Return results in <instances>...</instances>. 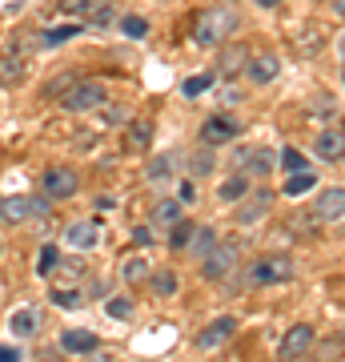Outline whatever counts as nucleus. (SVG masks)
<instances>
[{"label":"nucleus","mask_w":345,"mask_h":362,"mask_svg":"<svg viewBox=\"0 0 345 362\" xmlns=\"http://www.w3.org/2000/svg\"><path fill=\"white\" fill-rule=\"evenodd\" d=\"M56 270H61V250H56V246H40V254H37V274H40V278H52Z\"/></svg>","instance_id":"2f4dec72"},{"label":"nucleus","mask_w":345,"mask_h":362,"mask_svg":"<svg viewBox=\"0 0 345 362\" xmlns=\"http://www.w3.org/2000/svg\"><path fill=\"white\" fill-rule=\"evenodd\" d=\"M97 206H101V209H116V197L113 194H101V197H97Z\"/></svg>","instance_id":"de8ad7c7"},{"label":"nucleus","mask_w":345,"mask_h":362,"mask_svg":"<svg viewBox=\"0 0 345 362\" xmlns=\"http://www.w3.org/2000/svg\"><path fill=\"white\" fill-rule=\"evenodd\" d=\"M193 230H197V226H193V221H185V218H181L177 226H169V250H189Z\"/></svg>","instance_id":"473e14b6"},{"label":"nucleus","mask_w":345,"mask_h":362,"mask_svg":"<svg viewBox=\"0 0 345 362\" xmlns=\"http://www.w3.org/2000/svg\"><path fill=\"white\" fill-rule=\"evenodd\" d=\"M177 197L181 202H185V206H193V202H197V177H185L177 185Z\"/></svg>","instance_id":"a19ab883"},{"label":"nucleus","mask_w":345,"mask_h":362,"mask_svg":"<svg viewBox=\"0 0 345 362\" xmlns=\"http://www.w3.org/2000/svg\"><path fill=\"white\" fill-rule=\"evenodd\" d=\"M313 189H317V173H313V169H297V173H289L285 185H282L285 197H305V194H313Z\"/></svg>","instance_id":"a878e982"},{"label":"nucleus","mask_w":345,"mask_h":362,"mask_svg":"<svg viewBox=\"0 0 345 362\" xmlns=\"http://www.w3.org/2000/svg\"><path fill=\"white\" fill-rule=\"evenodd\" d=\"M241 73L249 77V85H273V81L282 77V61H277L273 52H253V57L245 61Z\"/></svg>","instance_id":"9b49d317"},{"label":"nucleus","mask_w":345,"mask_h":362,"mask_svg":"<svg viewBox=\"0 0 345 362\" xmlns=\"http://www.w3.org/2000/svg\"><path fill=\"white\" fill-rule=\"evenodd\" d=\"M249 153H253V149H249V145H241V149L233 153V161H229V165H233V169H245V161H249Z\"/></svg>","instance_id":"49530a36"},{"label":"nucleus","mask_w":345,"mask_h":362,"mask_svg":"<svg viewBox=\"0 0 345 362\" xmlns=\"http://www.w3.org/2000/svg\"><path fill=\"white\" fill-rule=\"evenodd\" d=\"M104 101H109V89H104V81L80 77L77 85H73V89L61 97V109H64V113H97Z\"/></svg>","instance_id":"20e7f679"},{"label":"nucleus","mask_w":345,"mask_h":362,"mask_svg":"<svg viewBox=\"0 0 345 362\" xmlns=\"http://www.w3.org/2000/svg\"><path fill=\"white\" fill-rule=\"evenodd\" d=\"M121 33H125L128 40H145L149 37V21H145V16H125V21H121Z\"/></svg>","instance_id":"e433bc0d"},{"label":"nucleus","mask_w":345,"mask_h":362,"mask_svg":"<svg viewBox=\"0 0 345 362\" xmlns=\"http://www.w3.org/2000/svg\"><path fill=\"white\" fill-rule=\"evenodd\" d=\"M68 16H77L85 25H97V28H109L113 25V4L109 0H64L61 4Z\"/></svg>","instance_id":"423d86ee"},{"label":"nucleus","mask_w":345,"mask_h":362,"mask_svg":"<svg viewBox=\"0 0 345 362\" xmlns=\"http://www.w3.org/2000/svg\"><path fill=\"white\" fill-rule=\"evenodd\" d=\"M77 189H80V173L73 165H49L40 173V194L49 197V202H64Z\"/></svg>","instance_id":"39448f33"},{"label":"nucleus","mask_w":345,"mask_h":362,"mask_svg":"<svg viewBox=\"0 0 345 362\" xmlns=\"http://www.w3.org/2000/svg\"><path fill=\"white\" fill-rule=\"evenodd\" d=\"M145 286H149V294L153 298H173L181 290V274L177 270H153Z\"/></svg>","instance_id":"b1692460"},{"label":"nucleus","mask_w":345,"mask_h":362,"mask_svg":"<svg viewBox=\"0 0 345 362\" xmlns=\"http://www.w3.org/2000/svg\"><path fill=\"white\" fill-rule=\"evenodd\" d=\"M341 342H345V330H341Z\"/></svg>","instance_id":"603ef678"},{"label":"nucleus","mask_w":345,"mask_h":362,"mask_svg":"<svg viewBox=\"0 0 345 362\" xmlns=\"http://www.w3.org/2000/svg\"><path fill=\"white\" fill-rule=\"evenodd\" d=\"M297 278V262L289 254H261L257 262H249V286L265 290V286H285Z\"/></svg>","instance_id":"f03ea898"},{"label":"nucleus","mask_w":345,"mask_h":362,"mask_svg":"<svg viewBox=\"0 0 345 362\" xmlns=\"http://www.w3.org/2000/svg\"><path fill=\"white\" fill-rule=\"evenodd\" d=\"M253 4H257V8H265V13H269V8H282L285 0H253Z\"/></svg>","instance_id":"09e8293b"},{"label":"nucleus","mask_w":345,"mask_h":362,"mask_svg":"<svg viewBox=\"0 0 345 362\" xmlns=\"http://www.w3.org/2000/svg\"><path fill=\"white\" fill-rule=\"evenodd\" d=\"M104 310H109V318H133V298H109L104 302Z\"/></svg>","instance_id":"ea45409f"},{"label":"nucleus","mask_w":345,"mask_h":362,"mask_svg":"<svg viewBox=\"0 0 345 362\" xmlns=\"http://www.w3.org/2000/svg\"><path fill=\"white\" fill-rule=\"evenodd\" d=\"M52 306H61V310H80V306H85V294H80V290H52Z\"/></svg>","instance_id":"c9c22d12"},{"label":"nucleus","mask_w":345,"mask_h":362,"mask_svg":"<svg viewBox=\"0 0 345 362\" xmlns=\"http://www.w3.org/2000/svg\"><path fill=\"white\" fill-rule=\"evenodd\" d=\"M273 169H277V153H273V149H253L249 161H245V173H249V177H269Z\"/></svg>","instance_id":"c85d7f7f"},{"label":"nucleus","mask_w":345,"mask_h":362,"mask_svg":"<svg viewBox=\"0 0 345 362\" xmlns=\"http://www.w3.org/2000/svg\"><path fill=\"white\" fill-rule=\"evenodd\" d=\"M149 145H153V121H128L121 149L125 153H149Z\"/></svg>","instance_id":"f3484780"},{"label":"nucleus","mask_w":345,"mask_h":362,"mask_svg":"<svg viewBox=\"0 0 345 362\" xmlns=\"http://www.w3.org/2000/svg\"><path fill=\"white\" fill-rule=\"evenodd\" d=\"M313 218L317 221H337L345 218V185H329L313 197Z\"/></svg>","instance_id":"ddd939ff"},{"label":"nucleus","mask_w":345,"mask_h":362,"mask_svg":"<svg viewBox=\"0 0 345 362\" xmlns=\"http://www.w3.org/2000/svg\"><path fill=\"white\" fill-rule=\"evenodd\" d=\"M245 194H249V173H245V169H233L229 177L217 185V197L225 202V206H237Z\"/></svg>","instance_id":"aec40b11"},{"label":"nucleus","mask_w":345,"mask_h":362,"mask_svg":"<svg viewBox=\"0 0 345 362\" xmlns=\"http://www.w3.org/2000/svg\"><path fill=\"white\" fill-rule=\"evenodd\" d=\"M0 218L8 226H20V221L32 218V197H0Z\"/></svg>","instance_id":"393cba45"},{"label":"nucleus","mask_w":345,"mask_h":362,"mask_svg":"<svg viewBox=\"0 0 345 362\" xmlns=\"http://www.w3.org/2000/svg\"><path fill=\"white\" fill-rule=\"evenodd\" d=\"M321 49H325V37H321V33H305V37H297V52H301V57H317Z\"/></svg>","instance_id":"58836bf2"},{"label":"nucleus","mask_w":345,"mask_h":362,"mask_svg":"<svg viewBox=\"0 0 345 362\" xmlns=\"http://www.w3.org/2000/svg\"><path fill=\"white\" fill-rule=\"evenodd\" d=\"M61 350L64 354H97L101 350V338L92 334V330L68 326V330H61Z\"/></svg>","instance_id":"2eb2a0df"},{"label":"nucleus","mask_w":345,"mask_h":362,"mask_svg":"<svg viewBox=\"0 0 345 362\" xmlns=\"http://www.w3.org/2000/svg\"><path fill=\"white\" fill-rule=\"evenodd\" d=\"M313 153H317L321 161H329V165L333 161H345V129L337 121H329V125L313 137Z\"/></svg>","instance_id":"9d476101"},{"label":"nucleus","mask_w":345,"mask_h":362,"mask_svg":"<svg viewBox=\"0 0 345 362\" xmlns=\"http://www.w3.org/2000/svg\"><path fill=\"white\" fill-rule=\"evenodd\" d=\"M333 16H341L345 21V0H333Z\"/></svg>","instance_id":"3c124183"},{"label":"nucleus","mask_w":345,"mask_h":362,"mask_svg":"<svg viewBox=\"0 0 345 362\" xmlns=\"http://www.w3.org/2000/svg\"><path fill=\"white\" fill-rule=\"evenodd\" d=\"M77 69H68V73H56V77L52 81H44V89H40V97H44V101H61L64 93L73 89V85H77Z\"/></svg>","instance_id":"c756f323"},{"label":"nucleus","mask_w":345,"mask_h":362,"mask_svg":"<svg viewBox=\"0 0 345 362\" xmlns=\"http://www.w3.org/2000/svg\"><path fill=\"white\" fill-rule=\"evenodd\" d=\"M16 358H25V350L16 346V342H13V346L4 342V346H0V362H16Z\"/></svg>","instance_id":"c03bdc74"},{"label":"nucleus","mask_w":345,"mask_h":362,"mask_svg":"<svg viewBox=\"0 0 345 362\" xmlns=\"http://www.w3.org/2000/svg\"><path fill=\"white\" fill-rule=\"evenodd\" d=\"M40 322H44V314H40L37 306H20V310L8 314V334H13L16 342H28V338H37Z\"/></svg>","instance_id":"4468645a"},{"label":"nucleus","mask_w":345,"mask_h":362,"mask_svg":"<svg viewBox=\"0 0 345 362\" xmlns=\"http://www.w3.org/2000/svg\"><path fill=\"white\" fill-rule=\"evenodd\" d=\"M101 242V230H97V221H73L68 230H64V246H73V250H92Z\"/></svg>","instance_id":"a211bd4d"},{"label":"nucleus","mask_w":345,"mask_h":362,"mask_svg":"<svg viewBox=\"0 0 345 362\" xmlns=\"http://www.w3.org/2000/svg\"><path fill=\"white\" fill-rule=\"evenodd\" d=\"M0 254H4V246H0Z\"/></svg>","instance_id":"864d4df0"},{"label":"nucleus","mask_w":345,"mask_h":362,"mask_svg":"<svg viewBox=\"0 0 345 362\" xmlns=\"http://www.w3.org/2000/svg\"><path fill=\"white\" fill-rule=\"evenodd\" d=\"M80 33H85V21H68V25L44 28V33H40V49H61V45H68V40L80 37Z\"/></svg>","instance_id":"412c9836"},{"label":"nucleus","mask_w":345,"mask_h":362,"mask_svg":"<svg viewBox=\"0 0 345 362\" xmlns=\"http://www.w3.org/2000/svg\"><path fill=\"white\" fill-rule=\"evenodd\" d=\"M341 77H345V69H341Z\"/></svg>","instance_id":"5fc2aeb1"},{"label":"nucleus","mask_w":345,"mask_h":362,"mask_svg":"<svg viewBox=\"0 0 345 362\" xmlns=\"http://www.w3.org/2000/svg\"><path fill=\"white\" fill-rule=\"evenodd\" d=\"M237 28H241V13L233 4H209L193 21V45L197 49H221L237 37Z\"/></svg>","instance_id":"f257e3e1"},{"label":"nucleus","mask_w":345,"mask_h":362,"mask_svg":"<svg viewBox=\"0 0 345 362\" xmlns=\"http://www.w3.org/2000/svg\"><path fill=\"white\" fill-rule=\"evenodd\" d=\"M149 274H153V266H149L145 254H128V258L121 262V278H125V286H145L149 282Z\"/></svg>","instance_id":"5701e85b"},{"label":"nucleus","mask_w":345,"mask_h":362,"mask_svg":"<svg viewBox=\"0 0 345 362\" xmlns=\"http://www.w3.org/2000/svg\"><path fill=\"white\" fill-rule=\"evenodd\" d=\"M213 81H217V73H201V77H189L185 85H181V93H185V97H201V93L213 89Z\"/></svg>","instance_id":"f704fd0d"},{"label":"nucleus","mask_w":345,"mask_h":362,"mask_svg":"<svg viewBox=\"0 0 345 362\" xmlns=\"http://www.w3.org/2000/svg\"><path fill=\"white\" fill-rule=\"evenodd\" d=\"M213 165H217V161H213V145H205V149H197V153L189 157V177H209V173H213Z\"/></svg>","instance_id":"7c9ffc66"},{"label":"nucleus","mask_w":345,"mask_h":362,"mask_svg":"<svg viewBox=\"0 0 345 362\" xmlns=\"http://www.w3.org/2000/svg\"><path fill=\"white\" fill-rule=\"evenodd\" d=\"M133 242H137V246H153V221H149V226H133Z\"/></svg>","instance_id":"79ce46f5"},{"label":"nucleus","mask_w":345,"mask_h":362,"mask_svg":"<svg viewBox=\"0 0 345 362\" xmlns=\"http://www.w3.org/2000/svg\"><path fill=\"white\" fill-rule=\"evenodd\" d=\"M213 246H217V230H213V226H197V230H193V238H189V250H185V254H189L193 262H201Z\"/></svg>","instance_id":"cd10ccee"},{"label":"nucleus","mask_w":345,"mask_h":362,"mask_svg":"<svg viewBox=\"0 0 345 362\" xmlns=\"http://www.w3.org/2000/svg\"><path fill=\"white\" fill-rule=\"evenodd\" d=\"M97 113H101V121H104V125H125V109H104V105H101V109H97Z\"/></svg>","instance_id":"37998d69"},{"label":"nucleus","mask_w":345,"mask_h":362,"mask_svg":"<svg viewBox=\"0 0 345 362\" xmlns=\"http://www.w3.org/2000/svg\"><path fill=\"white\" fill-rule=\"evenodd\" d=\"M333 49H337V57H341V61H345V28H341V33H337V40H333Z\"/></svg>","instance_id":"8fccbe9b"},{"label":"nucleus","mask_w":345,"mask_h":362,"mask_svg":"<svg viewBox=\"0 0 345 362\" xmlns=\"http://www.w3.org/2000/svg\"><path fill=\"white\" fill-rule=\"evenodd\" d=\"M181 218H185V202H181V197H161V202L153 206V214H149V221H153V226H161V230L177 226Z\"/></svg>","instance_id":"6ab92c4d"},{"label":"nucleus","mask_w":345,"mask_h":362,"mask_svg":"<svg viewBox=\"0 0 345 362\" xmlns=\"http://www.w3.org/2000/svg\"><path fill=\"white\" fill-rule=\"evenodd\" d=\"M181 161H185V157H181V153H173V149H169V153H157L153 161L145 165V181H149V185L173 181V177H177V169H181Z\"/></svg>","instance_id":"dca6fc26"},{"label":"nucleus","mask_w":345,"mask_h":362,"mask_svg":"<svg viewBox=\"0 0 345 362\" xmlns=\"http://www.w3.org/2000/svg\"><path fill=\"white\" fill-rule=\"evenodd\" d=\"M273 206V194L269 189H249V194L237 202V226H257V221L269 214Z\"/></svg>","instance_id":"f8f14e48"},{"label":"nucleus","mask_w":345,"mask_h":362,"mask_svg":"<svg viewBox=\"0 0 345 362\" xmlns=\"http://www.w3.org/2000/svg\"><path fill=\"white\" fill-rule=\"evenodd\" d=\"M277 165H282L285 173H297V169H309V165H305V153H301L297 145H285L282 153H277Z\"/></svg>","instance_id":"72a5a7b5"},{"label":"nucleus","mask_w":345,"mask_h":362,"mask_svg":"<svg viewBox=\"0 0 345 362\" xmlns=\"http://www.w3.org/2000/svg\"><path fill=\"white\" fill-rule=\"evenodd\" d=\"M25 73H28V65H25V57H20V52H0V85H4V89L20 85Z\"/></svg>","instance_id":"4be33fe9"},{"label":"nucleus","mask_w":345,"mask_h":362,"mask_svg":"<svg viewBox=\"0 0 345 362\" xmlns=\"http://www.w3.org/2000/svg\"><path fill=\"white\" fill-rule=\"evenodd\" d=\"M217 52H221V57H217V73H225V77H229V73H241L245 61H249V52H245L241 45H233V40H229V45H221Z\"/></svg>","instance_id":"bb28decb"},{"label":"nucleus","mask_w":345,"mask_h":362,"mask_svg":"<svg viewBox=\"0 0 345 362\" xmlns=\"http://www.w3.org/2000/svg\"><path fill=\"white\" fill-rule=\"evenodd\" d=\"M221 101H225V105L241 101V89H237V85H221Z\"/></svg>","instance_id":"a18cd8bd"},{"label":"nucleus","mask_w":345,"mask_h":362,"mask_svg":"<svg viewBox=\"0 0 345 362\" xmlns=\"http://www.w3.org/2000/svg\"><path fill=\"white\" fill-rule=\"evenodd\" d=\"M241 133V125H237V117H229V113H213V117H205V125H201V141L205 145H229L233 137Z\"/></svg>","instance_id":"1a4fd4ad"},{"label":"nucleus","mask_w":345,"mask_h":362,"mask_svg":"<svg viewBox=\"0 0 345 362\" xmlns=\"http://www.w3.org/2000/svg\"><path fill=\"white\" fill-rule=\"evenodd\" d=\"M313 342H317V326L297 322V326L285 330L282 346H277V358H305L309 350H313Z\"/></svg>","instance_id":"0eeeda50"},{"label":"nucleus","mask_w":345,"mask_h":362,"mask_svg":"<svg viewBox=\"0 0 345 362\" xmlns=\"http://www.w3.org/2000/svg\"><path fill=\"white\" fill-rule=\"evenodd\" d=\"M237 262H241V246H237L233 238H217V246L197 262V270H201L205 282H225V278L237 270Z\"/></svg>","instance_id":"7ed1b4c3"},{"label":"nucleus","mask_w":345,"mask_h":362,"mask_svg":"<svg viewBox=\"0 0 345 362\" xmlns=\"http://www.w3.org/2000/svg\"><path fill=\"white\" fill-rule=\"evenodd\" d=\"M309 113H313V117H321V121H337V101L321 93V97H313V105H309Z\"/></svg>","instance_id":"4c0bfd02"},{"label":"nucleus","mask_w":345,"mask_h":362,"mask_svg":"<svg viewBox=\"0 0 345 362\" xmlns=\"http://www.w3.org/2000/svg\"><path fill=\"white\" fill-rule=\"evenodd\" d=\"M233 334H237V318H233V314H221V318H213L201 334L193 338V346L197 350H221Z\"/></svg>","instance_id":"6e6552de"}]
</instances>
